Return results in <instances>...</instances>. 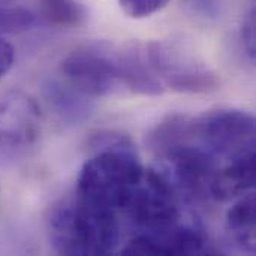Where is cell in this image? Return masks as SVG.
<instances>
[{
    "instance_id": "1",
    "label": "cell",
    "mask_w": 256,
    "mask_h": 256,
    "mask_svg": "<svg viewBox=\"0 0 256 256\" xmlns=\"http://www.w3.org/2000/svg\"><path fill=\"white\" fill-rule=\"evenodd\" d=\"M48 232L60 255H110L120 243L116 212L88 204L78 195L54 206Z\"/></svg>"
},
{
    "instance_id": "2",
    "label": "cell",
    "mask_w": 256,
    "mask_h": 256,
    "mask_svg": "<svg viewBox=\"0 0 256 256\" xmlns=\"http://www.w3.org/2000/svg\"><path fill=\"white\" fill-rule=\"evenodd\" d=\"M142 176L144 166L134 144L98 150L82 165L75 195L88 204L117 213Z\"/></svg>"
},
{
    "instance_id": "3",
    "label": "cell",
    "mask_w": 256,
    "mask_h": 256,
    "mask_svg": "<svg viewBox=\"0 0 256 256\" xmlns=\"http://www.w3.org/2000/svg\"><path fill=\"white\" fill-rule=\"evenodd\" d=\"M255 117L242 110L219 108L192 118L194 142L226 160L255 148Z\"/></svg>"
},
{
    "instance_id": "4",
    "label": "cell",
    "mask_w": 256,
    "mask_h": 256,
    "mask_svg": "<svg viewBox=\"0 0 256 256\" xmlns=\"http://www.w3.org/2000/svg\"><path fill=\"white\" fill-rule=\"evenodd\" d=\"M120 212L141 232L165 230L180 219L178 195L166 174L144 170L141 182Z\"/></svg>"
},
{
    "instance_id": "5",
    "label": "cell",
    "mask_w": 256,
    "mask_h": 256,
    "mask_svg": "<svg viewBox=\"0 0 256 256\" xmlns=\"http://www.w3.org/2000/svg\"><path fill=\"white\" fill-rule=\"evenodd\" d=\"M146 51L164 88L198 94L214 92L220 86L216 70L176 44L150 42Z\"/></svg>"
},
{
    "instance_id": "6",
    "label": "cell",
    "mask_w": 256,
    "mask_h": 256,
    "mask_svg": "<svg viewBox=\"0 0 256 256\" xmlns=\"http://www.w3.org/2000/svg\"><path fill=\"white\" fill-rule=\"evenodd\" d=\"M165 162L177 195L182 194L192 202H208L213 200L212 186L218 172V158L195 142H188L174 150Z\"/></svg>"
},
{
    "instance_id": "7",
    "label": "cell",
    "mask_w": 256,
    "mask_h": 256,
    "mask_svg": "<svg viewBox=\"0 0 256 256\" xmlns=\"http://www.w3.org/2000/svg\"><path fill=\"white\" fill-rule=\"evenodd\" d=\"M62 74L90 99L110 94L120 82L116 52L102 48L74 51L62 62Z\"/></svg>"
},
{
    "instance_id": "8",
    "label": "cell",
    "mask_w": 256,
    "mask_h": 256,
    "mask_svg": "<svg viewBox=\"0 0 256 256\" xmlns=\"http://www.w3.org/2000/svg\"><path fill=\"white\" fill-rule=\"evenodd\" d=\"M208 238L198 225H180L178 222L165 230L140 232L126 248L123 255H201L206 252Z\"/></svg>"
},
{
    "instance_id": "9",
    "label": "cell",
    "mask_w": 256,
    "mask_h": 256,
    "mask_svg": "<svg viewBox=\"0 0 256 256\" xmlns=\"http://www.w3.org/2000/svg\"><path fill=\"white\" fill-rule=\"evenodd\" d=\"M40 132L38 102L24 92H12L0 100V147L20 148L36 142Z\"/></svg>"
},
{
    "instance_id": "10",
    "label": "cell",
    "mask_w": 256,
    "mask_h": 256,
    "mask_svg": "<svg viewBox=\"0 0 256 256\" xmlns=\"http://www.w3.org/2000/svg\"><path fill=\"white\" fill-rule=\"evenodd\" d=\"M120 82L129 90L142 96H159L164 93V86L156 76L146 46L132 45L116 52Z\"/></svg>"
},
{
    "instance_id": "11",
    "label": "cell",
    "mask_w": 256,
    "mask_h": 256,
    "mask_svg": "<svg viewBox=\"0 0 256 256\" xmlns=\"http://www.w3.org/2000/svg\"><path fill=\"white\" fill-rule=\"evenodd\" d=\"M255 148L246 150L231 159L225 166H219L213 180L212 195L216 201H230L242 196L255 186Z\"/></svg>"
},
{
    "instance_id": "12",
    "label": "cell",
    "mask_w": 256,
    "mask_h": 256,
    "mask_svg": "<svg viewBox=\"0 0 256 256\" xmlns=\"http://www.w3.org/2000/svg\"><path fill=\"white\" fill-rule=\"evenodd\" d=\"M188 142H194L192 118L180 112L168 114L148 132L146 138L148 150L162 160Z\"/></svg>"
},
{
    "instance_id": "13",
    "label": "cell",
    "mask_w": 256,
    "mask_h": 256,
    "mask_svg": "<svg viewBox=\"0 0 256 256\" xmlns=\"http://www.w3.org/2000/svg\"><path fill=\"white\" fill-rule=\"evenodd\" d=\"M45 98L54 114L66 124H80L92 112L90 98L68 81H50L45 86Z\"/></svg>"
},
{
    "instance_id": "14",
    "label": "cell",
    "mask_w": 256,
    "mask_h": 256,
    "mask_svg": "<svg viewBox=\"0 0 256 256\" xmlns=\"http://www.w3.org/2000/svg\"><path fill=\"white\" fill-rule=\"evenodd\" d=\"M256 200L254 194L238 198L228 210L225 226L232 243L243 252L255 254Z\"/></svg>"
},
{
    "instance_id": "15",
    "label": "cell",
    "mask_w": 256,
    "mask_h": 256,
    "mask_svg": "<svg viewBox=\"0 0 256 256\" xmlns=\"http://www.w3.org/2000/svg\"><path fill=\"white\" fill-rule=\"evenodd\" d=\"M42 16L57 27H80L87 20L86 8L76 0H39Z\"/></svg>"
},
{
    "instance_id": "16",
    "label": "cell",
    "mask_w": 256,
    "mask_h": 256,
    "mask_svg": "<svg viewBox=\"0 0 256 256\" xmlns=\"http://www.w3.org/2000/svg\"><path fill=\"white\" fill-rule=\"evenodd\" d=\"M34 24V14L24 8H0V33L26 32Z\"/></svg>"
},
{
    "instance_id": "17",
    "label": "cell",
    "mask_w": 256,
    "mask_h": 256,
    "mask_svg": "<svg viewBox=\"0 0 256 256\" xmlns=\"http://www.w3.org/2000/svg\"><path fill=\"white\" fill-rule=\"evenodd\" d=\"M170 0H118L123 12L132 18L150 16L168 4Z\"/></svg>"
},
{
    "instance_id": "18",
    "label": "cell",
    "mask_w": 256,
    "mask_h": 256,
    "mask_svg": "<svg viewBox=\"0 0 256 256\" xmlns=\"http://www.w3.org/2000/svg\"><path fill=\"white\" fill-rule=\"evenodd\" d=\"M183 4L204 20H214L220 15L222 10V0H182Z\"/></svg>"
},
{
    "instance_id": "19",
    "label": "cell",
    "mask_w": 256,
    "mask_h": 256,
    "mask_svg": "<svg viewBox=\"0 0 256 256\" xmlns=\"http://www.w3.org/2000/svg\"><path fill=\"white\" fill-rule=\"evenodd\" d=\"M240 39L243 44V48L250 60H255L256 54V40H255V9H252L246 18L243 20L242 28H240Z\"/></svg>"
},
{
    "instance_id": "20",
    "label": "cell",
    "mask_w": 256,
    "mask_h": 256,
    "mask_svg": "<svg viewBox=\"0 0 256 256\" xmlns=\"http://www.w3.org/2000/svg\"><path fill=\"white\" fill-rule=\"evenodd\" d=\"M14 60H15L14 46L9 42H6L3 38H0V78L9 72V69L14 64Z\"/></svg>"
}]
</instances>
